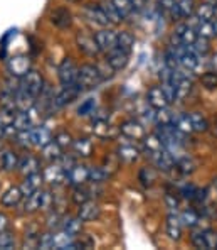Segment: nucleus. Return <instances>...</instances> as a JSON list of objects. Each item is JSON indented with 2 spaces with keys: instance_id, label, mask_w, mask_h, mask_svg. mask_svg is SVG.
<instances>
[{
  "instance_id": "obj_31",
  "label": "nucleus",
  "mask_w": 217,
  "mask_h": 250,
  "mask_svg": "<svg viewBox=\"0 0 217 250\" xmlns=\"http://www.w3.org/2000/svg\"><path fill=\"white\" fill-rule=\"evenodd\" d=\"M189 119H190V124H192V130L194 132H207L209 130V120L205 119L202 113L199 112H192L189 113Z\"/></svg>"
},
{
  "instance_id": "obj_13",
  "label": "nucleus",
  "mask_w": 217,
  "mask_h": 250,
  "mask_svg": "<svg viewBox=\"0 0 217 250\" xmlns=\"http://www.w3.org/2000/svg\"><path fill=\"white\" fill-rule=\"evenodd\" d=\"M120 132L127 139H133V141H140V139L145 137V127H143V125L135 119L127 120V122L121 124Z\"/></svg>"
},
{
  "instance_id": "obj_29",
  "label": "nucleus",
  "mask_w": 217,
  "mask_h": 250,
  "mask_svg": "<svg viewBox=\"0 0 217 250\" xmlns=\"http://www.w3.org/2000/svg\"><path fill=\"white\" fill-rule=\"evenodd\" d=\"M61 229L64 231H68L69 235L76 237V235L81 233V229H83V222H81L79 216H62V223Z\"/></svg>"
},
{
  "instance_id": "obj_28",
  "label": "nucleus",
  "mask_w": 217,
  "mask_h": 250,
  "mask_svg": "<svg viewBox=\"0 0 217 250\" xmlns=\"http://www.w3.org/2000/svg\"><path fill=\"white\" fill-rule=\"evenodd\" d=\"M163 149V144H162V139L158 137L157 134H150L143 137V152L148 157L155 156L158 150Z\"/></svg>"
},
{
  "instance_id": "obj_4",
  "label": "nucleus",
  "mask_w": 217,
  "mask_h": 250,
  "mask_svg": "<svg viewBox=\"0 0 217 250\" xmlns=\"http://www.w3.org/2000/svg\"><path fill=\"white\" fill-rule=\"evenodd\" d=\"M57 76H59V82L62 86L66 84H74L78 80V66L71 58H64L62 62L57 68Z\"/></svg>"
},
{
  "instance_id": "obj_55",
  "label": "nucleus",
  "mask_w": 217,
  "mask_h": 250,
  "mask_svg": "<svg viewBox=\"0 0 217 250\" xmlns=\"http://www.w3.org/2000/svg\"><path fill=\"white\" fill-rule=\"evenodd\" d=\"M190 240H192L194 247L197 249H207L205 247V238H204V230H199V231H194L190 235Z\"/></svg>"
},
{
  "instance_id": "obj_39",
  "label": "nucleus",
  "mask_w": 217,
  "mask_h": 250,
  "mask_svg": "<svg viewBox=\"0 0 217 250\" xmlns=\"http://www.w3.org/2000/svg\"><path fill=\"white\" fill-rule=\"evenodd\" d=\"M14 141H16V144L22 147V149H29V147H32V128H27V130H19L14 134Z\"/></svg>"
},
{
  "instance_id": "obj_32",
  "label": "nucleus",
  "mask_w": 217,
  "mask_h": 250,
  "mask_svg": "<svg viewBox=\"0 0 217 250\" xmlns=\"http://www.w3.org/2000/svg\"><path fill=\"white\" fill-rule=\"evenodd\" d=\"M14 130H27V128H32L31 119H29L27 112H20V110H16V115H14V124H12Z\"/></svg>"
},
{
  "instance_id": "obj_62",
  "label": "nucleus",
  "mask_w": 217,
  "mask_h": 250,
  "mask_svg": "<svg viewBox=\"0 0 217 250\" xmlns=\"http://www.w3.org/2000/svg\"><path fill=\"white\" fill-rule=\"evenodd\" d=\"M212 5H214V17L217 19V2H214V3H212Z\"/></svg>"
},
{
  "instance_id": "obj_56",
  "label": "nucleus",
  "mask_w": 217,
  "mask_h": 250,
  "mask_svg": "<svg viewBox=\"0 0 217 250\" xmlns=\"http://www.w3.org/2000/svg\"><path fill=\"white\" fill-rule=\"evenodd\" d=\"M162 90H163L165 97H167V100L170 102V104H174L175 102V86L172 83H162Z\"/></svg>"
},
{
  "instance_id": "obj_60",
  "label": "nucleus",
  "mask_w": 217,
  "mask_h": 250,
  "mask_svg": "<svg viewBox=\"0 0 217 250\" xmlns=\"http://www.w3.org/2000/svg\"><path fill=\"white\" fill-rule=\"evenodd\" d=\"M0 171H5V150L0 149Z\"/></svg>"
},
{
  "instance_id": "obj_19",
  "label": "nucleus",
  "mask_w": 217,
  "mask_h": 250,
  "mask_svg": "<svg viewBox=\"0 0 217 250\" xmlns=\"http://www.w3.org/2000/svg\"><path fill=\"white\" fill-rule=\"evenodd\" d=\"M72 154L76 157H81V159H86L93 154L94 150V146H93V141H90L88 137H78L72 141Z\"/></svg>"
},
{
  "instance_id": "obj_47",
  "label": "nucleus",
  "mask_w": 217,
  "mask_h": 250,
  "mask_svg": "<svg viewBox=\"0 0 217 250\" xmlns=\"http://www.w3.org/2000/svg\"><path fill=\"white\" fill-rule=\"evenodd\" d=\"M54 194L51 189H40V211H49L54 208Z\"/></svg>"
},
{
  "instance_id": "obj_30",
  "label": "nucleus",
  "mask_w": 217,
  "mask_h": 250,
  "mask_svg": "<svg viewBox=\"0 0 217 250\" xmlns=\"http://www.w3.org/2000/svg\"><path fill=\"white\" fill-rule=\"evenodd\" d=\"M172 125H174L175 130H179L180 134H183V135H189V134H192V132H194L189 115H183V113H180V115H175Z\"/></svg>"
},
{
  "instance_id": "obj_10",
  "label": "nucleus",
  "mask_w": 217,
  "mask_h": 250,
  "mask_svg": "<svg viewBox=\"0 0 217 250\" xmlns=\"http://www.w3.org/2000/svg\"><path fill=\"white\" fill-rule=\"evenodd\" d=\"M128 60H130L128 53L121 51L120 47H115V49H111V51L106 53V64H108L113 71H120V69L127 68Z\"/></svg>"
},
{
  "instance_id": "obj_33",
  "label": "nucleus",
  "mask_w": 217,
  "mask_h": 250,
  "mask_svg": "<svg viewBox=\"0 0 217 250\" xmlns=\"http://www.w3.org/2000/svg\"><path fill=\"white\" fill-rule=\"evenodd\" d=\"M138 179L145 188L153 186V185H155V181H157V171L153 167H148V166L142 167V169H140V172H138Z\"/></svg>"
},
{
  "instance_id": "obj_42",
  "label": "nucleus",
  "mask_w": 217,
  "mask_h": 250,
  "mask_svg": "<svg viewBox=\"0 0 217 250\" xmlns=\"http://www.w3.org/2000/svg\"><path fill=\"white\" fill-rule=\"evenodd\" d=\"M54 142H56L57 146L61 147L62 150H68V149H71V146H72V135L69 134L68 130H61V132H57L56 135H54V139H53Z\"/></svg>"
},
{
  "instance_id": "obj_16",
  "label": "nucleus",
  "mask_w": 217,
  "mask_h": 250,
  "mask_svg": "<svg viewBox=\"0 0 217 250\" xmlns=\"http://www.w3.org/2000/svg\"><path fill=\"white\" fill-rule=\"evenodd\" d=\"M84 17L94 25H99V27H106L109 24L108 17L105 16L103 9L99 5H94V3H90V5L84 7Z\"/></svg>"
},
{
  "instance_id": "obj_14",
  "label": "nucleus",
  "mask_w": 217,
  "mask_h": 250,
  "mask_svg": "<svg viewBox=\"0 0 217 250\" xmlns=\"http://www.w3.org/2000/svg\"><path fill=\"white\" fill-rule=\"evenodd\" d=\"M91 130L99 139H113L116 135V128L108 122V119H93Z\"/></svg>"
},
{
  "instance_id": "obj_6",
  "label": "nucleus",
  "mask_w": 217,
  "mask_h": 250,
  "mask_svg": "<svg viewBox=\"0 0 217 250\" xmlns=\"http://www.w3.org/2000/svg\"><path fill=\"white\" fill-rule=\"evenodd\" d=\"M88 174H90V167L84 166L81 163H74L71 167L66 171V183L74 186H81L88 183Z\"/></svg>"
},
{
  "instance_id": "obj_61",
  "label": "nucleus",
  "mask_w": 217,
  "mask_h": 250,
  "mask_svg": "<svg viewBox=\"0 0 217 250\" xmlns=\"http://www.w3.org/2000/svg\"><path fill=\"white\" fill-rule=\"evenodd\" d=\"M212 25H214V34H216V38H217V19H216V22H212Z\"/></svg>"
},
{
  "instance_id": "obj_24",
  "label": "nucleus",
  "mask_w": 217,
  "mask_h": 250,
  "mask_svg": "<svg viewBox=\"0 0 217 250\" xmlns=\"http://www.w3.org/2000/svg\"><path fill=\"white\" fill-rule=\"evenodd\" d=\"M42 183H44V178H42L40 172H34V174L24 176V181H22V185H20V189H22V193H24V196H27V194L40 189Z\"/></svg>"
},
{
  "instance_id": "obj_58",
  "label": "nucleus",
  "mask_w": 217,
  "mask_h": 250,
  "mask_svg": "<svg viewBox=\"0 0 217 250\" xmlns=\"http://www.w3.org/2000/svg\"><path fill=\"white\" fill-rule=\"evenodd\" d=\"M9 229V216L5 213H0V231Z\"/></svg>"
},
{
  "instance_id": "obj_52",
  "label": "nucleus",
  "mask_w": 217,
  "mask_h": 250,
  "mask_svg": "<svg viewBox=\"0 0 217 250\" xmlns=\"http://www.w3.org/2000/svg\"><path fill=\"white\" fill-rule=\"evenodd\" d=\"M180 194H182L183 198H187V200H197L199 188L190 185V183H187V185H183L182 188H180Z\"/></svg>"
},
{
  "instance_id": "obj_41",
  "label": "nucleus",
  "mask_w": 217,
  "mask_h": 250,
  "mask_svg": "<svg viewBox=\"0 0 217 250\" xmlns=\"http://www.w3.org/2000/svg\"><path fill=\"white\" fill-rule=\"evenodd\" d=\"M103 9V12H105V16L108 17L109 24H118L123 19H121V16L118 14V10H116V7L113 5V2L109 0V2H103L101 5H99Z\"/></svg>"
},
{
  "instance_id": "obj_63",
  "label": "nucleus",
  "mask_w": 217,
  "mask_h": 250,
  "mask_svg": "<svg viewBox=\"0 0 217 250\" xmlns=\"http://www.w3.org/2000/svg\"><path fill=\"white\" fill-rule=\"evenodd\" d=\"M68 2H72V3H78V2H81V0H68Z\"/></svg>"
},
{
  "instance_id": "obj_21",
  "label": "nucleus",
  "mask_w": 217,
  "mask_h": 250,
  "mask_svg": "<svg viewBox=\"0 0 217 250\" xmlns=\"http://www.w3.org/2000/svg\"><path fill=\"white\" fill-rule=\"evenodd\" d=\"M51 22L56 25L57 29H68L72 24V16L66 7H57L51 14Z\"/></svg>"
},
{
  "instance_id": "obj_54",
  "label": "nucleus",
  "mask_w": 217,
  "mask_h": 250,
  "mask_svg": "<svg viewBox=\"0 0 217 250\" xmlns=\"http://www.w3.org/2000/svg\"><path fill=\"white\" fill-rule=\"evenodd\" d=\"M205 247L207 249H217V231L214 230H204Z\"/></svg>"
},
{
  "instance_id": "obj_11",
  "label": "nucleus",
  "mask_w": 217,
  "mask_h": 250,
  "mask_svg": "<svg viewBox=\"0 0 217 250\" xmlns=\"http://www.w3.org/2000/svg\"><path fill=\"white\" fill-rule=\"evenodd\" d=\"M101 215V208L99 205L96 203L94 200H88L84 203L79 205V209H78V216L81 218V222H94V220L99 218Z\"/></svg>"
},
{
  "instance_id": "obj_22",
  "label": "nucleus",
  "mask_w": 217,
  "mask_h": 250,
  "mask_svg": "<svg viewBox=\"0 0 217 250\" xmlns=\"http://www.w3.org/2000/svg\"><path fill=\"white\" fill-rule=\"evenodd\" d=\"M182 220H180V216L177 213H170V215L167 216V222H165V230H167V235L172 238V240H180V237H182Z\"/></svg>"
},
{
  "instance_id": "obj_38",
  "label": "nucleus",
  "mask_w": 217,
  "mask_h": 250,
  "mask_svg": "<svg viewBox=\"0 0 217 250\" xmlns=\"http://www.w3.org/2000/svg\"><path fill=\"white\" fill-rule=\"evenodd\" d=\"M111 2H113V5L116 7V10H118L121 19H128V17L133 14L135 5H133L131 0H111Z\"/></svg>"
},
{
  "instance_id": "obj_49",
  "label": "nucleus",
  "mask_w": 217,
  "mask_h": 250,
  "mask_svg": "<svg viewBox=\"0 0 217 250\" xmlns=\"http://www.w3.org/2000/svg\"><path fill=\"white\" fill-rule=\"evenodd\" d=\"M190 49L194 51L199 56H205L209 53V39H204V38H197L196 42L190 44Z\"/></svg>"
},
{
  "instance_id": "obj_37",
  "label": "nucleus",
  "mask_w": 217,
  "mask_h": 250,
  "mask_svg": "<svg viewBox=\"0 0 217 250\" xmlns=\"http://www.w3.org/2000/svg\"><path fill=\"white\" fill-rule=\"evenodd\" d=\"M194 14L200 21H212L214 19V5H212V2H204L200 5H197Z\"/></svg>"
},
{
  "instance_id": "obj_3",
  "label": "nucleus",
  "mask_w": 217,
  "mask_h": 250,
  "mask_svg": "<svg viewBox=\"0 0 217 250\" xmlns=\"http://www.w3.org/2000/svg\"><path fill=\"white\" fill-rule=\"evenodd\" d=\"M7 69H9L12 78H22L27 71L32 69V61L27 54H17V56L10 58L7 62Z\"/></svg>"
},
{
  "instance_id": "obj_44",
  "label": "nucleus",
  "mask_w": 217,
  "mask_h": 250,
  "mask_svg": "<svg viewBox=\"0 0 217 250\" xmlns=\"http://www.w3.org/2000/svg\"><path fill=\"white\" fill-rule=\"evenodd\" d=\"M174 117H175V113L172 112V110H168V106H165V108L157 110L155 122H157V125H172Z\"/></svg>"
},
{
  "instance_id": "obj_51",
  "label": "nucleus",
  "mask_w": 217,
  "mask_h": 250,
  "mask_svg": "<svg viewBox=\"0 0 217 250\" xmlns=\"http://www.w3.org/2000/svg\"><path fill=\"white\" fill-rule=\"evenodd\" d=\"M19 157L16 150H5V171H16L19 166Z\"/></svg>"
},
{
  "instance_id": "obj_1",
  "label": "nucleus",
  "mask_w": 217,
  "mask_h": 250,
  "mask_svg": "<svg viewBox=\"0 0 217 250\" xmlns=\"http://www.w3.org/2000/svg\"><path fill=\"white\" fill-rule=\"evenodd\" d=\"M101 82H103V73L98 66L83 64L81 68H78V80H76V84L81 88V91L93 90V88H96Z\"/></svg>"
},
{
  "instance_id": "obj_43",
  "label": "nucleus",
  "mask_w": 217,
  "mask_h": 250,
  "mask_svg": "<svg viewBox=\"0 0 217 250\" xmlns=\"http://www.w3.org/2000/svg\"><path fill=\"white\" fill-rule=\"evenodd\" d=\"M94 247V238L88 233H79L72 240V249H93Z\"/></svg>"
},
{
  "instance_id": "obj_18",
  "label": "nucleus",
  "mask_w": 217,
  "mask_h": 250,
  "mask_svg": "<svg viewBox=\"0 0 217 250\" xmlns=\"http://www.w3.org/2000/svg\"><path fill=\"white\" fill-rule=\"evenodd\" d=\"M150 159H152L153 164H155V166L160 169V171H163V172H168V171H172V169L175 167V157L172 156V154L168 152L165 147L162 150H158L155 156H152Z\"/></svg>"
},
{
  "instance_id": "obj_46",
  "label": "nucleus",
  "mask_w": 217,
  "mask_h": 250,
  "mask_svg": "<svg viewBox=\"0 0 217 250\" xmlns=\"http://www.w3.org/2000/svg\"><path fill=\"white\" fill-rule=\"evenodd\" d=\"M109 176L106 174V171L103 167H91L90 169V174H88V181L94 183V185H101L108 179Z\"/></svg>"
},
{
  "instance_id": "obj_53",
  "label": "nucleus",
  "mask_w": 217,
  "mask_h": 250,
  "mask_svg": "<svg viewBox=\"0 0 217 250\" xmlns=\"http://www.w3.org/2000/svg\"><path fill=\"white\" fill-rule=\"evenodd\" d=\"M94 110H96V104H94L93 98H90V100H86V102H84V104L78 108V115H81V117L93 115Z\"/></svg>"
},
{
  "instance_id": "obj_8",
  "label": "nucleus",
  "mask_w": 217,
  "mask_h": 250,
  "mask_svg": "<svg viewBox=\"0 0 217 250\" xmlns=\"http://www.w3.org/2000/svg\"><path fill=\"white\" fill-rule=\"evenodd\" d=\"M94 39H96V44L99 47V51L103 53H108V51L115 49L116 47V41H118V34L111 29H101L94 34Z\"/></svg>"
},
{
  "instance_id": "obj_20",
  "label": "nucleus",
  "mask_w": 217,
  "mask_h": 250,
  "mask_svg": "<svg viewBox=\"0 0 217 250\" xmlns=\"http://www.w3.org/2000/svg\"><path fill=\"white\" fill-rule=\"evenodd\" d=\"M146 102H148V105L153 106L155 110L165 108V106L170 105V102L167 100V97H165L162 86H152V88H150L148 93H146Z\"/></svg>"
},
{
  "instance_id": "obj_23",
  "label": "nucleus",
  "mask_w": 217,
  "mask_h": 250,
  "mask_svg": "<svg viewBox=\"0 0 217 250\" xmlns=\"http://www.w3.org/2000/svg\"><path fill=\"white\" fill-rule=\"evenodd\" d=\"M22 198H24V193H22L20 186H10L9 189L2 194L0 203L5 208H14V207H17V205H20Z\"/></svg>"
},
{
  "instance_id": "obj_7",
  "label": "nucleus",
  "mask_w": 217,
  "mask_h": 250,
  "mask_svg": "<svg viewBox=\"0 0 217 250\" xmlns=\"http://www.w3.org/2000/svg\"><path fill=\"white\" fill-rule=\"evenodd\" d=\"M42 178L51 186H59L62 183H66V171L59 163H49V166L44 167Z\"/></svg>"
},
{
  "instance_id": "obj_59",
  "label": "nucleus",
  "mask_w": 217,
  "mask_h": 250,
  "mask_svg": "<svg viewBox=\"0 0 217 250\" xmlns=\"http://www.w3.org/2000/svg\"><path fill=\"white\" fill-rule=\"evenodd\" d=\"M209 66H211L212 71H216V73H217V53H214V54L211 56V60H209Z\"/></svg>"
},
{
  "instance_id": "obj_2",
  "label": "nucleus",
  "mask_w": 217,
  "mask_h": 250,
  "mask_svg": "<svg viewBox=\"0 0 217 250\" xmlns=\"http://www.w3.org/2000/svg\"><path fill=\"white\" fill-rule=\"evenodd\" d=\"M19 84H20L22 90H25L34 98H37L39 93L42 91V88L46 86V84H44V78L40 76V73L34 71V69H31V71L25 73V75L20 78Z\"/></svg>"
},
{
  "instance_id": "obj_15",
  "label": "nucleus",
  "mask_w": 217,
  "mask_h": 250,
  "mask_svg": "<svg viewBox=\"0 0 217 250\" xmlns=\"http://www.w3.org/2000/svg\"><path fill=\"white\" fill-rule=\"evenodd\" d=\"M140 154L142 150L133 144H121L116 149V157L120 159V163L125 164H133L140 159Z\"/></svg>"
},
{
  "instance_id": "obj_45",
  "label": "nucleus",
  "mask_w": 217,
  "mask_h": 250,
  "mask_svg": "<svg viewBox=\"0 0 217 250\" xmlns=\"http://www.w3.org/2000/svg\"><path fill=\"white\" fill-rule=\"evenodd\" d=\"M16 249V237L12 231L3 230L0 231V250H12Z\"/></svg>"
},
{
  "instance_id": "obj_40",
  "label": "nucleus",
  "mask_w": 217,
  "mask_h": 250,
  "mask_svg": "<svg viewBox=\"0 0 217 250\" xmlns=\"http://www.w3.org/2000/svg\"><path fill=\"white\" fill-rule=\"evenodd\" d=\"M135 46V39L130 32L123 31V32H118V41H116V47H120L121 51L130 54V51L133 49Z\"/></svg>"
},
{
  "instance_id": "obj_27",
  "label": "nucleus",
  "mask_w": 217,
  "mask_h": 250,
  "mask_svg": "<svg viewBox=\"0 0 217 250\" xmlns=\"http://www.w3.org/2000/svg\"><path fill=\"white\" fill-rule=\"evenodd\" d=\"M53 141V134L47 127H44L42 124L37 127H32V144L37 147H44L46 144Z\"/></svg>"
},
{
  "instance_id": "obj_12",
  "label": "nucleus",
  "mask_w": 217,
  "mask_h": 250,
  "mask_svg": "<svg viewBox=\"0 0 217 250\" xmlns=\"http://www.w3.org/2000/svg\"><path fill=\"white\" fill-rule=\"evenodd\" d=\"M174 36H177L179 41L182 42V44H185V46H190V44H194V42H196V39L199 38L196 27H192L189 22H180V24L175 25Z\"/></svg>"
},
{
  "instance_id": "obj_25",
  "label": "nucleus",
  "mask_w": 217,
  "mask_h": 250,
  "mask_svg": "<svg viewBox=\"0 0 217 250\" xmlns=\"http://www.w3.org/2000/svg\"><path fill=\"white\" fill-rule=\"evenodd\" d=\"M20 203H22L20 205L22 213H29V215H31V213L40 211V189L27 194V196H24Z\"/></svg>"
},
{
  "instance_id": "obj_9",
  "label": "nucleus",
  "mask_w": 217,
  "mask_h": 250,
  "mask_svg": "<svg viewBox=\"0 0 217 250\" xmlns=\"http://www.w3.org/2000/svg\"><path fill=\"white\" fill-rule=\"evenodd\" d=\"M17 171H19L22 176H29V174H34V172H40V159L36 156V154H24V156L19 157V166H17Z\"/></svg>"
},
{
  "instance_id": "obj_34",
  "label": "nucleus",
  "mask_w": 217,
  "mask_h": 250,
  "mask_svg": "<svg viewBox=\"0 0 217 250\" xmlns=\"http://www.w3.org/2000/svg\"><path fill=\"white\" fill-rule=\"evenodd\" d=\"M180 220L189 229H196L199 223H200V215H199V211H196V209L189 208V209H183L182 215H180Z\"/></svg>"
},
{
  "instance_id": "obj_48",
  "label": "nucleus",
  "mask_w": 217,
  "mask_h": 250,
  "mask_svg": "<svg viewBox=\"0 0 217 250\" xmlns=\"http://www.w3.org/2000/svg\"><path fill=\"white\" fill-rule=\"evenodd\" d=\"M200 83L204 88H207V90H216L217 88V73L216 71H207L204 73V75L200 76Z\"/></svg>"
},
{
  "instance_id": "obj_26",
  "label": "nucleus",
  "mask_w": 217,
  "mask_h": 250,
  "mask_svg": "<svg viewBox=\"0 0 217 250\" xmlns=\"http://www.w3.org/2000/svg\"><path fill=\"white\" fill-rule=\"evenodd\" d=\"M40 149H42V152H40V159L47 161V163H57V161L61 159L62 154H64V150H62L54 141H51L49 144L40 147Z\"/></svg>"
},
{
  "instance_id": "obj_17",
  "label": "nucleus",
  "mask_w": 217,
  "mask_h": 250,
  "mask_svg": "<svg viewBox=\"0 0 217 250\" xmlns=\"http://www.w3.org/2000/svg\"><path fill=\"white\" fill-rule=\"evenodd\" d=\"M76 44H78L81 53H84L86 56H96V54L99 53V47L96 44L94 36L78 34V36H76Z\"/></svg>"
},
{
  "instance_id": "obj_36",
  "label": "nucleus",
  "mask_w": 217,
  "mask_h": 250,
  "mask_svg": "<svg viewBox=\"0 0 217 250\" xmlns=\"http://www.w3.org/2000/svg\"><path fill=\"white\" fill-rule=\"evenodd\" d=\"M196 31H197V36H199V38H204V39H212V38H216L212 21H200V19H199L197 25H196Z\"/></svg>"
},
{
  "instance_id": "obj_5",
  "label": "nucleus",
  "mask_w": 217,
  "mask_h": 250,
  "mask_svg": "<svg viewBox=\"0 0 217 250\" xmlns=\"http://www.w3.org/2000/svg\"><path fill=\"white\" fill-rule=\"evenodd\" d=\"M79 93H81V88L76 83L62 86L61 91H57V93L54 95V112L62 108V106H66L68 104H71L72 100H76Z\"/></svg>"
},
{
  "instance_id": "obj_35",
  "label": "nucleus",
  "mask_w": 217,
  "mask_h": 250,
  "mask_svg": "<svg viewBox=\"0 0 217 250\" xmlns=\"http://www.w3.org/2000/svg\"><path fill=\"white\" fill-rule=\"evenodd\" d=\"M175 164H177V169L182 174H185V176H189V174H192L194 171H196V167H197V164H196V161L192 159V157H189V156H180L177 161H175Z\"/></svg>"
},
{
  "instance_id": "obj_57",
  "label": "nucleus",
  "mask_w": 217,
  "mask_h": 250,
  "mask_svg": "<svg viewBox=\"0 0 217 250\" xmlns=\"http://www.w3.org/2000/svg\"><path fill=\"white\" fill-rule=\"evenodd\" d=\"M165 203L170 209H177L179 208V198L175 196V193H167L165 194Z\"/></svg>"
},
{
  "instance_id": "obj_50",
  "label": "nucleus",
  "mask_w": 217,
  "mask_h": 250,
  "mask_svg": "<svg viewBox=\"0 0 217 250\" xmlns=\"http://www.w3.org/2000/svg\"><path fill=\"white\" fill-rule=\"evenodd\" d=\"M177 9L182 17H190L196 10L194 0H177Z\"/></svg>"
}]
</instances>
